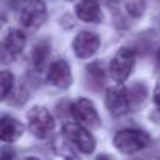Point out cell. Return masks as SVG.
Segmentation results:
<instances>
[{"label": "cell", "instance_id": "cell-1", "mask_svg": "<svg viewBox=\"0 0 160 160\" xmlns=\"http://www.w3.org/2000/svg\"><path fill=\"white\" fill-rule=\"evenodd\" d=\"M149 143H151L149 135L138 129L119 130L113 138L115 148L122 154H135L138 151H143L144 148L149 146Z\"/></svg>", "mask_w": 160, "mask_h": 160}, {"label": "cell", "instance_id": "cell-2", "mask_svg": "<svg viewBox=\"0 0 160 160\" xmlns=\"http://www.w3.org/2000/svg\"><path fill=\"white\" fill-rule=\"evenodd\" d=\"M63 135L83 154H91L96 148V141L93 138V135L88 132V129H85L82 124L78 122H64L61 127Z\"/></svg>", "mask_w": 160, "mask_h": 160}, {"label": "cell", "instance_id": "cell-3", "mask_svg": "<svg viewBox=\"0 0 160 160\" xmlns=\"http://www.w3.org/2000/svg\"><path fill=\"white\" fill-rule=\"evenodd\" d=\"M135 50L130 47H121L110 63V74L116 82H124L130 75L133 66H135Z\"/></svg>", "mask_w": 160, "mask_h": 160}, {"label": "cell", "instance_id": "cell-4", "mask_svg": "<svg viewBox=\"0 0 160 160\" xmlns=\"http://www.w3.org/2000/svg\"><path fill=\"white\" fill-rule=\"evenodd\" d=\"M28 129L38 138H47L53 130V118L44 107H33L28 115Z\"/></svg>", "mask_w": 160, "mask_h": 160}, {"label": "cell", "instance_id": "cell-5", "mask_svg": "<svg viewBox=\"0 0 160 160\" xmlns=\"http://www.w3.org/2000/svg\"><path fill=\"white\" fill-rule=\"evenodd\" d=\"M105 105L110 115L121 116L129 112L130 108V96L124 85H113L107 90L105 94Z\"/></svg>", "mask_w": 160, "mask_h": 160}, {"label": "cell", "instance_id": "cell-6", "mask_svg": "<svg viewBox=\"0 0 160 160\" xmlns=\"http://www.w3.org/2000/svg\"><path fill=\"white\" fill-rule=\"evenodd\" d=\"M72 116L75 118V121L82 126H88V127H98L101 122V118L98 115V110L94 107V104L85 98L77 99L72 107Z\"/></svg>", "mask_w": 160, "mask_h": 160}, {"label": "cell", "instance_id": "cell-7", "mask_svg": "<svg viewBox=\"0 0 160 160\" xmlns=\"http://www.w3.org/2000/svg\"><path fill=\"white\" fill-rule=\"evenodd\" d=\"M27 42V38L24 35V32L13 28L7 33V36L3 38V47H2V58L5 63H10L13 60H16L21 52L24 50Z\"/></svg>", "mask_w": 160, "mask_h": 160}, {"label": "cell", "instance_id": "cell-8", "mask_svg": "<svg viewBox=\"0 0 160 160\" xmlns=\"http://www.w3.org/2000/svg\"><path fill=\"white\" fill-rule=\"evenodd\" d=\"M99 46H101V39L93 32H80L78 35H75V38L72 41L74 53L78 58H90V57H93L98 52Z\"/></svg>", "mask_w": 160, "mask_h": 160}, {"label": "cell", "instance_id": "cell-9", "mask_svg": "<svg viewBox=\"0 0 160 160\" xmlns=\"http://www.w3.org/2000/svg\"><path fill=\"white\" fill-rule=\"evenodd\" d=\"M47 16V8L42 0H32V2L21 10V24L25 28H36L42 25Z\"/></svg>", "mask_w": 160, "mask_h": 160}, {"label": "cell", "instance_id": "cell-10", "mask_svg": "<svg viewBox=\"0 0 160 160\" xmlns=\"http://www.w3.org/2000/svg\"><path fill=\"white\" fill-rule=\"evenodd\" d=\"M47 82L55 88H69L72 83L71 68L64 60H55L47 71Z\"/></svg>", "mask_w": 160, "mask_h": 160}, {"label": "cell", "instance_id": "cell-11", "mask_svg": "<svg viewBox=\"0 0 160 160\" xmlns=\"http://www.w3.org/2000/svg\"><path fill=\"white\" fill-rule=\"evenodd\" d=\"M75 14L83 22H101L102 11L98 0H80L75 5Z\"/></svg>", "mask_w": 160, "mask_h": 160}, {"label": "cell", "instance_id": "cell-12", "mask_svg": "<svg viewBox=\"0 0 160 160\" xmlns=\"http://www.w3.org/2000/svg\"><path fill=\"white\" fill-rule=\"evenodd\" d=\"M24 132V126L21 121L10 115H3L0 119V137L5 143H13L16 141Z\"/></svg>", "mask_w": 160, "mask_h": 160}, {"label": "cell", "instance_id": "cell-13", "mask_svg": "<svg viewBox=\"0 0 160 160\" xmlns=\"http://www.w3.org/2000/svg\"><path fill=\"white\" fill-rule=\"evenodd\" d=\"M49 55H50V44H49L46 39H44V41H39V42L35 46L33 52H32V60H33L35 68L41 69V68L46 64Z\"/></svg>", "mask_w": 160, "mask_h": 160}, {"label": "cell", "instance_id": "cell-14", "mask_svg": "<svg viewBox=\"0 0 160 160\" xmlns=\"http://www.w3.org/2000/svg\"><path fill=\"white\" fill-rule=\"evenodd\" d=\"M87 72H88L90 83L96 85V88H101V87L104 85L105 74H104V69H102V64H101V63H91V64L87 68Z\"/></svg>", "mask_w": 160, "mask_h": 160}, {"label": "cell", "instance_id": "cell-15", "mask_svg": "<svg viewBox=\"0 0 160 160\" xmlns=\"http://www.w3.org/2000/svg\"><path fill=\"white\" fill-rule=\"evenodd\" d=\"M2 98H8V94L13 91V87H14V77L11 72L8 71H2Z\"/></svg>", "mask_w": 160, "mask_h": 160}, {"label": "cell", "instance_id": "cell-16", "mask_svg": "<svg viewBox=\"0 0 160 160\" xmlns=\"http://www.w3.org/2000/svg\"><path fill=\"white\" fill-rule=\"evenodd\" d=\"M126 10L130 16L140 18L144 11V2L143 0H126Z\"/></svg>", "mask_w": 160, "mask_h": 160}, {"label": "cell", "instance_id": "cell-17", "mask_svg": "<svg viewBox=\"0 0 160 160\" xmlns=\"http://www.w3.org/2000/svg\"><path fill=\"white\" fill-rule=\"evenodd\" d=\"M32 2V0H10V5L13 7V8H25L28 3Z\"/></svg>", "mask_w": 160, "mask_h": 160}, {"label": "cell", "instance_id": "cell-18", "mask_svg": "<svg viewBox=\"0 0 160 160\" xmlns=\"http://www.w3.org/2000/svg\"><path fill=\"white\" fill-rule=\"evenodd\" d=\"M154 102L157 105H160V83H157V87L154 90Z\"/></svg>", "mask_w": 160, "mask_h": 160}, {"label": "cell", "instance_id": "cell-19", "mask_svg": "<svg viewBox=\"0 0 160 160\" xmlns=\"http://www.w3.org/2000/svg\"><path fill=\"white\" fill-rule=\"evenodd\" d=\"M2 160H13V154L8 151V149H3L2 151V157H0Z\"/></svg>", "mask_w": 160, "mask_h": 160}, {"label": "cell", "instance_id": "cell-20", "mask_svg": "<svg viewBox=\"0 0 160 160\" xmlns=\"http://www.w3.org/2000/svg\"><path fill=\"white\" fill-rule=\"evenodd\" d=\"M96 160H113L112 157H108V155H105V154H102V155H99Z\"/></svg>", "mask_w": 160, "mask_h": 160}, {"label": "cell", "instance_id": "cell-21", "mask_svg": "<svg viewBox=\"0 0 160 160\" xmlns=\"http://www.w3.org/2000/svg\"><path fill=\"white\" fill-rule=\"evenodd\" d=\"M155 60H157V66H158V69H160V49L157 50V55H155Z\"/></svg>", "mask_w": 160, "mask_h": 160}, {"label": "cell", "instance_id": "cell-22", "mask_svg": "<svg viewBox=\"0 0 160 160\" xmlns=\"http://www.w3.org/2000/svg\"><path fill=\"white\" fill-rule=\"evenodd\" d=\"M25 160H39V158H36V157H27Z\"/></svg>", "mask_w": 160, "mask_h": 160}, {"label": "cell", "instance_id": "cell-23", "mask_svg": "<svg viewBox=\"0 0 160 160\" xmlns=\"http://www.w3.org/2000/svg\"><path fill=\"white\" fill-rule=\"evenodd\" d=\"M64 160H74V158H64Z\"/></svg>", "mask_w": 160, "mask_h": 160}, {"label": "cell", "instance_id": "cell-24", "mask_svg": "<svg viewBox=\"0 0 160 160\" xmlns=\"http://www.w3.org/2000/svg\"><path fill=\"white\" fill-rule=\"evenodd\" d=\"M158 160H160V155H158Z\"/></svg>", "mask_w": 160, "mask_h": 160}]
</instances>
